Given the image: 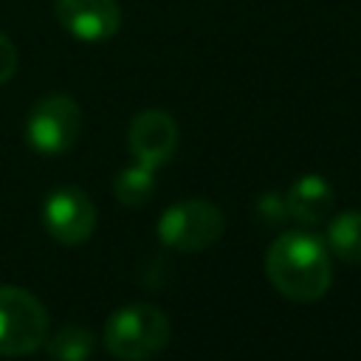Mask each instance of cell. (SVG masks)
I'll return each instance as SVG.
<instances>
[{"label": "cell", "instance_id": "6da1fadb", "mask_svg": "<svg viewBox=\"0 0 361 361\" xmlns=\"http://www.w3.org/2000/svg\"><path fill=\"white\" fill-rule=\"evenodd\" d=\"M265 274L285 299L316 302L333 282L330 251L324 240L305 228L282 231L265 254Z\"/></svg>", "mask_w": 361, "mask_h": 361}, {"label": "cell", "instance_id": "7a4b0ae2", "mask_svg": "<svg viewBox=\"0 0 361 361\" xmlns=\"http://www.w3.org/2000/svg\"><path fill=\"white\" fill-rule=\"evenodd\" d=\"M169 316L149 302H135L113 310L102 330L107 353L118 361H147L169 344Z\"/></svg>", "mask_w": 361, "mask_h": 361}, {"label": "cell", "instance_id": "3957f363", "mask_svg": "<svg viewBox=\"0 0 361 361\" xmlns=\"http://www.w3.org/2000/svg\"><path fill=\"white\" fill-rule=\"evenodd\" d=\"M48 338V310L17 285H0V355L20 358L42 347Z\"/></svg>", "mask_w": 361, "mask_h": 361}, {"label": "cell", "instance_id": "277c9868", "mask_svg": "<svg viewBox=\"0 0 361 361\" xmlns=\"http://www.w3.org/2000/svg\"><path fill=\"white\" fill-rule=\"evenodd\" d=\"M223 228H226L223 212L203 197L178 200L158 220L161 243L175 251H203L214 240H220Z\"/></svg>", "mask_w": 361, "mask_h": 361}, {"label": "cell", "instance_id": "5b68a950", "mask_svg": "<svg viewBox=\"0 0 361 361\" xmlns=\"http://www.w3.org/2000/svg\"><path fill=\"white\" fill-rule=\"evenodd\" d=\"M82 133V107L65 93L42 96L25 118V141L42 155L68 152Z\"/></svg>", "mask_w": 361, "mask_h": 361}, {"label": "cell", "instance_id": "8992f818", "mask_svg": "<svg viewBox=\"0 0 361 361\" xmlns=\"http://www.w3.org/2000/svg\"><path fill=\"white\" fill-rule=\"evenodd\" d=\"M45 231L62 245L85 243L96 228V206L79 186H59L45 197L42 206Z\"/></svg>", "mask_w": 361, "mask_h": 361}, {"label": "cell", "instance_id": "52a82bcc", "mask_svg": "<svg viewBox=\"0 0 361 361\" xmlns=\"http://www.w3.org/2000/svg\"><path fill=\"white\" fill-rule=\"evenodd\" d=\"M127 144L135 164L161 169L178 149V124L166 110H141L127 130Z\"/></svg>", "mask_w": 361, "mask_h": 361}, {"label": "cell", "instance_id": "ba28073f", "mask_svg": "<svg viewBox=\"0 0 361 361\" xmlns=\"http://www.w3.org/2000/svg\"><path fill=\"white\" fill-rule=\"evenodd\" d=\"M56 23L82 42H104L121 28L116 0H54Z\"/></svg>", "mask_w": 361, "mask_h": 361}, {"label": "cell", "instance_id": "9c48e42d", "mask_svg": "<svg viewBox=\"0 0 361 361\" xmlns=\"http://www.w3.org/2000/svg\"><path fill=\"white\" fill-rule=\"evenodd\" d=\"M333 200H336L333 186L322 175H302L285 192L288 220H293L299 226H319L327 220Z\"/></svg>", "mask_w": 361, "mask_h": 361}, {"label": "cell", "instance_id": "30bf717a", "mask_svg": "<svg viewBox=\"0 0 361 361\" xmlns=\"http://www.w3.org/2000/svg\"><path fill=\"white\" fill-rule=\"evenodd\" d=\"M324 245L344 262H361V212H341L330 220Z\"/></svg>", "mask_w": 361, "mask_h": 361}, {"label": "cell", "instance_id": "8fae6325", "mask_svg": "<svg viewBox=\"0 0 361 361\" xmlns=\"http://www.w3.org/2000/svg\"><path fill=\"white\" fill-rule=\"evenodd\" d=\"M45 350L51 361H90L96 350V336L87 327L65 324L54 336L45 338Z\"/></svg>", "mask_w": 361, "mask_h": 361}, {"label": "cell", "instance_id": "7c38bea8", "mask_svg": "<svg viewBox=\"0 0 361 361\" xmlns=\"http://www.w3.org/2000/svg\"><path fill=\"white\" fill-rule=\"evenodd\" d=\"M113 192H116V200L130 209L144 206L155 195V169H147L141 164L121 169L113 180Z\"/></svg>", "mask_w": 361, "mask_h": 361}, {"label": "cell", "instance_id": "4fadbf2b", "mask_svg": "<svg viewBox=\"0 0 361 361\" xmlns=\"http://www.w3.org/2000/svg\"><path fill=\"white\" fill-rule=\"evenodd\" d=\"M257 214L265 226H279L282 220H288V209H285V195L268 192L262 197H257Z\"/></svg>", "mask_w": 361, "mask_h": 361}, {"label": "cell", "instance_id": "5bb4252c", "mask_svg": "<svg viewBox=\"0 0 361 361\" xmlns=\"http://www.w3.org/2000/svg\"><path fill=\"white\" fill-rule=\"evenodd\" d=\"M17 71V48L14 42L0 31V85H6Z\"/></svg>", "mask_w": 361, "mask_h": 361}]
</instances>
